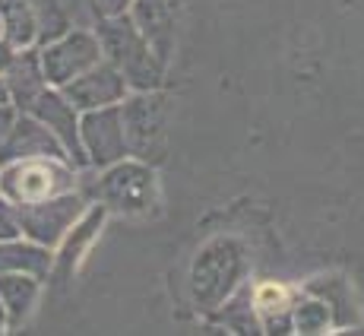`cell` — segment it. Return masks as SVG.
<instances>
[{
    "label": "cell",
    "instance_id": "obj_20",
    "mask_svg": "<svg viewBox=\"0 0 364 336\" xmlns=\"http://www.w3.org/2000/svg\"><path fill=\"white\" fill-rule=\"evenodd\" d=\"M254 308L260 311V317L266 324H282L289 327V317H291V292L279 283H263L260 289L254 292Z\"/></svg>",
    "mask_w": 364,
    "mask_h": 336
},
{
    "label": "cell",
    "instance_id": "obj_25",
    "mask_svg": "<svg viewBox=\"0 0 364 336\" xmlns=\"http://www.w3.org/2000/svg\"><path fill=\"white\" fill-rule=\"evenodd\" d=\"M16 51H19V48H13L10 41H6L4 35H0V76H4V73H6V67L13 64V58H16Z\"/></svg>",
    "mask_w": 364,
    "mask_h": 336
},
{
    "label": "cell",
    "instance_id": "obj_7",
    "mask_svg": "<svg viewBox=\"0 0 364 336\" xmlns=\"http://www.w3.org/2000/svg\"><path fill=\"white\" fill-rule=\"evenodd\" d=\"M89 200L86 194L76 187V191L58 194L51 200L29 203V206H16L19 209V226H23V238H29L35 244H45V248H58L64 241V235L73 229V222L86 213Z\"/></svg>",
    "mask_w": 364,
    "mask_h": 336
},
{
    "label": "cell",
    "instance_id": "obj_2",
    "mask_svg": "<svg viewBox=\"0 0 364 336\" xmlns=\"http://www.w3.org/2000/svg\"><path fill=\"white\" fill-rule=\"evenodd\" d=\"M95 38L102 45V58L121 70L133 93H146V89L162 86L165 61L152 51V45L143 38V32L133 26L130 13L99 19Z\"/></svg>",
    "mask_w": 364,
    "mask_h": 336
},
{
    "label": "cell",
    "instance_id": "obj_27",
    "mask_svg": "<svg viewBox=\"0 0 364 336\" xmlns=\"http://www.w3.org/2000/svg\"><path fill=\"white\" fill-rule=\"evenodd\" d=\"M6 330V317H4V308H0V333Z\"/></svg>",
    "mask_w": 364,
    "mask_h": 336
},
{
    "label": "cell",
    "instance_id": "obj_16",
    "mask_svg": "<svg viewBox=\"0 0 364 336\" xmlns=\"http://www.w3.org/2000/svg\"><path fill=\"white\" fill-rule=\"evenodd\" d=\"M4 80H6V89H10L13 105H16L19 111H26V108H29V102L48 86L45 73H41V54H38V48H23V51H16L13 64L6 67Z\"/></svg>",
    "mask_w": 364,
    "mask_h": 336
},
{
    "label": "cell",
    "instance_id": "obj_6",
    "mask_svg": "<svg viewBox=\"0 0 364 336\" xmlns=\"http://www.w3.org/2000/svg\"><path fill=\"white\" fill-rule=\"evenodd\" d=\"M41 54V73H45L48 86L64 89L70 80L82 76L89 67L102 61V45L95 32L89 29H67L64 35L51 38L48 45L38 48Z\"/></svg>",
    "mask_w": 364,
    "mask_h": 336
},
{
    "label": "cell",
    "instance_id": "obj_8",
    "mask_svg": "<svg viewBox=\"0 0 364 336\" xmlns=\"http://www.w3.org/2000/svg\"><path fill=\"white\" fill-rule=\"evenodd\" d=\"M80 143H82V152H86L89 168H105V165L121 162L127 156L121 105L80 111Z\"/></svg>",
    "mask_w": 364,
    "mask_h": 336
},
{
    "label": "cell",
    "instance_id": "obj_14",
    "mask_svg": "<svg viewBox=\"0 0 364 336\" xmlns=\"http://www.w3.org/2000/svg\"><path fill=\"white\" fill-rule=\"evenodd\" d=\"M41 295V279L32 273H0V308L6 317V330H16L32 317Z\"/></svg>",
    "mask_w": 364,
    "mask_h": 336
},
{
    "label": "cell",
    "instance_id": "obj_24",
    "mask_svg": "<svg viewBox=\"0 0 364 336\" xmlns=\"http://www.w3.org/2000/svg\"><path fill=\"white\" fill-rule=\"evenodd\" d=\"M16 115H19L16 105H0V146H4L6 134H10V127H13V121H16Z\"/></svg>",
    "mask_w": 364,
    "mask_h": 336
},
{
    "label": "cell",
    "instance_id": "obj_28",
    "mask_svg": "<svg viewBox=\"0 0 364 336\" xmlns=\"http://www.w3.org/2000/svg\"><path fill=\"white\" fill-rule=\"evenodd\" d=\"M0 35H4V19H0Z\"/></svg>",
    "mask_w": 364,
    "mask_h": 336
},
{
    "label": "cell",
    "instance_id": "obj_11",
    "mask_svg": "<svg viewBox=\"0 0 364 336\" xmlns=\"http://www.w3.org/2000/svg\"><path fill=\"white\" fill-rule=\"evenodd\" d=\"M38 156H54V159H67L70 162L64 143H60L35 115L19 111L13 127H10V134L4 140V146H0V165L19 162V159H38Z\"/></svg>",
    "mask_w": 364,
    "mask_h": 336
},
{
    "label": "cell",
    "instance_id": "obj_10",
    "mask_svg": "<svg viewBox=\"0 0 364 336\" xmlns=\"http://www.w3.org/2000/svg\"><path fill=\"white\" fill-rule=\"evenodd\" d=\"M64 95L80 111H92V108H108V105H121L130 95V86L121 70L102 58L99 64L89 67L82 76L70 80L64 86Z\"/></svg>",
    "mask_w": 364,
    "mask_h": 336
},
{
    "label": "cell",
    "instance_id": "obj_1",
    "mask_svg": "<svg viewBox=\"0 0 364 336\" xmlns=\"http://www.w3.org/2000/svg\"><path fill=\"white\" fill-rule=\"evenodd\" d=\"M80 191L89 203H102L108 216L146 219L159 209V178L156 165L124 156L121 162L99 168L95 178L80 174Z\"/></svg>",
    "mask_w": 364,
    "mask_h": 336
},
{
    "label": "cell",
    "instance_id": "obj_5",
    "mask_svg": "<svg viewBox=\"0 0 364 336\" xmlns=\"http://www.w3.org/2000/svg\"><path fill=\"white\" fill-rule=\"evenodd\" d=\"M127 156L159 165L168 149V99L159 89L133 93L121 102Z\"/></svg>",
    "mask_w": 364,
    "mask_h": 336
},
{
    "label": "cell",
    "instance_id": "obj_22",
    "mask_svg": "<svg viewBox=\"0 0 364 336\" xmlns=\"http://www.w3.org/2000/svg\"><path fill=\"white\" fill-rule=\"evenodd\" d=\"M19 235H23V226H19L16 203H10L0 194V241H4V238H19Z\"/></svg>",
    "mask_w": 364,
    "mask_h": 336
},
{
    "label": "cell",
    "instance_id": "obj_17",
    "mask_svg": "<svg viewBox=\"0 0 364 336\" xmlns=\"http://www.w3.org/2000/svg\"><path fill=\"white\" fill-rule=\"evenodd\" d=\"M0 19H4V38L13 48H38V23L23 0H0Z\"/></svg>",
    "mask_w": 364,
    "mask_h": 336
},
{
    "label": "cell",
    "instance_id": "obj_9",
    "mask_svg": "<svg viewBox=\"0 0 364 336\" xmlns=\"http://www.w3.org/2000/svg\"><path fill=\"white\" fill-rule=\"evenodd\" d=\"M29 115H35L54 137L64 143L70 162L76 168H89L86 162V152H82V143H80V108L64 95V89L58 86H45L38 95L29 102Z\"/></svg>",
    "mask_w": 364,
    "mask_h": 336
},
{
    "label": "cell",
    "instance_id": "obj_26",
    "mask_svg": "<svg viewBox=\"0 0 364 336\" xmlns=\"http://www.w3.org/2000/svg\"><path fill=\"white\" fill-rule=\"evenodd\" d=\"M0 105H13L10 89H6V80H4V76H0Z\"/></svg>",
    "mask_w": 364,
    "mask_h": 336
},
{
    "label": "cell",
    "instance_id": "obj_3",
    "mask_svg": "<svg viewBox=\"0 0 364 336\" xmlns=\"http://www.w3.org/2000/svg\"><path fill=\"white\" fill-rule=\"evenodd\" d=\"M247 273L244 244L237 238H213L200 248L191 270V295L203 311L225 305Z\"/></svg>",
    "mask_w": 364,
    "mask_h": 336
},
{
    "label": "cell",
    "instance_id": "obj_19",
    "mask_svg": "<svg viewBox=\"0 0 364 336\" xmlns=\"http://www.w3.org/2000/svg\"><path fill=\"white\" fill-rule=\"evenodd\" d=\"M23 4L29 6L35 23H38V48L73 29V16H70V6L64 0H23Z\"/></svg>",
    "mask_w": 364,
    "mask_h": 336
},
{
    "label": "cell",
    "instance_id": "obj_4",
    "mask_svg": "<svg viewBox=\"0 0 364 336\" xmlns=\"http://www.w3.org/2000/svg\"><path fill=\"white\" fill-rule=\"evenodd\" d=\"M76 187H80V168L67 159L38 156L0 165V194L16 206L51 200Z\"/></svg>",
    "mask_w": 364,
    "mask_h": 336
},
{
    "label": "cell",
    "instance_id": "obj_18",
    "mask_svg": "<svg viewBox=\"0 0 364 336\" xmlns=\"http://www.w3.org/2000/svg\"><path fill=\"white\" fill-rule=\"evenodd\" d=\"M311 295H323L326 308L333 314V324L336 327H348L355 320V305H352V289L342 276H320L317 283L307 285Z\"/></svg>",
    "mask_w": 364,
    "mask_h": 336
},
{
    "label": "cell",
    "instance_id": "obj_12",
    "mask_svg": "<svg viewBox=\"0 0 364 336\" xmlns=\"http://www.w3.org/2000/svg\"><path fill=\"white\" fill-rule=\"evenodd\" d=\"M105 219H108V209L102 203H89L86 213L73 222V229L64 235V241L54 248V267H51V276L54 279H70L76 273V267L82 263V257L89 254L92 241L99 238Z\"/></svg>",
    "mask_w": 364,
    "mask_h": 336
},
{
    "label": "cell",
    "instance_id": "obj_13",
    "mask_svg": "<svg viewBox=\"0 0 364 336\" xmlns=\"http://www.w3.org/2000/svg\"><path fill=\"white\" fill-rule=\"evenodd\" d=\"M130 19L143 38L152 45V51L162 61L171 58L174 51V23H178V0H133Z\"/></svg>",
    "mask_w": 364,
    "mask_h": 336
},
{
    "label": "cell",
    "instance_id": "obj_15",
    "mask_svg": "<svg viewBox=\"0 0 364 336\" xmlns=\"http://www.w3.org/2000/svg\"><path fill=\"white\" fill-rule=\"evenodd\" d=\"M54 267V251L29 238H4L0 241V273H32L45 283Z\"/></svg>",
    "mask_w": 364,
    "mask_h": 336
},
{
    "label": "cell",
    "instance_id": "obj_21",
    "mask_svg": "<svg viewBox=\"0 0 364 336\" xmlns=\"http://www.w3.org/2000/svg\"><path fill=\"white\" fill-rule=\"evenodd\" d=\"M291 324L298 333H326L333 327V314L323 298H307L291 308Z\"/></svg>",
    "mask_w": 364,
    "mask_h": 336
},
{
    "label": "cell",
    "instance_id": "obj_23",
    "mask_svg": "<svg viewBox=\"0 0 364 336\" xmlns=\"http://www.w3.org/2000/svg\"><path fill=\"white\" fill-rule=\"evenodd\" d=\"M86 4L95 19H105V16H121V13H127L133 0H86Z\"/></svg>",
    "mask_w": 364,
    "mask_h": 336
}]
</instances>
